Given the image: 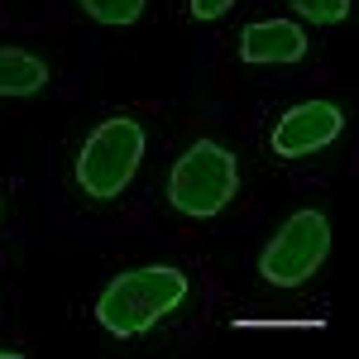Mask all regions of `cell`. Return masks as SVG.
I'll list each match as a JSON object with an SVG mask.
<instances>
[{"label": "cell", "mask_w": 359, "mask_h": 359, "mask_svg": "<svg viewBox=\"0 0 359 359\" xmlns=\"http://www.w3.org/2000/svg\"><path fill=\"white\" fill-rule=\"evenodd\" d=\"M0 359H20V350H0Z\"/></svg>", "instance_id": "8fae6325"}, {"label": "cell", "mask_w": 359, "mask_h": 359, "mask_svg": "<svg viewBox=\"0 0 359 359\" xmlns=\"http://www.w3.org/2000/svg\"><path fill=\"white\" fill-rule=\"evenodd\" d=\"M144 163V125L135 115H106L77 149V187L91 201H115Z\"/></svg>", "instance_id": "3957f363"}, {"label": "cell", "mask_w": 359, "mask_h": 359, "mask_svg": "<svg viewBox=\"0 0 359 359\" xmlns=\"http://www.w3.org/2000/svg\"><path fill=\"white\" fill-rule=\"evenodd\" d=\"M235 0H192V20H201V25H211V20H221L225 10H230Z\"/></svg>", "instance_id": "30bf717a"}, {"label": "cell", "mask_w": 359, "mask_h": 359, "mask_svg": "<svg viewBox=\"0 0 359 359\" xmlns=\"http://www.w3.org/2000/svg\"><path fill=\"white\" fill-rule=\"evenodd\" d=\"M77 5H82L96 25L125 29V25H135L139 15H144V5H149V0H77Z\"/></svg>", "instance_id": "ba28073f"}, {"label": "cell", "mask_w": 359, "mask_h": 359, "mask_svg": "<svg viewBox=\"0 0 359 359\" xmlns=\"http://www.w3.org/2000/svg\"><path fill=\"white\" fill-rule=\"evenodd\" d=\"M331 254V221L326 211H292L287 221L278 225V235L264 245L259 254V273L273 287H302L306 278L316 273Z\"/></svg>", "instance_id": "277c9868"}, {"label": "cell", "mask_w": 359, "mask_h": 359, "mask_svg": "<svg viewBox=\"0 0 359 359\" xmlns=\"http://www.w3.org/2000/svg\"><path fill=\"white\" fill-rule=\"evenodd\" d=\"M287 5L316 29H331V25H345L350 20V0H287Z\"/></svg>", "instance_id": "9c48e42d"}, {"label": "cell", "mask_w": 359, "mask_h": 359, "mask_svg": "<svg viewBox=\"0 0 359 359\" xmlns=\"http://www.w3.org/2000/svg\"><path fill=\"white\" fill-rule=\"evenodd\" d=\"M0 216H5V201H0Z\"/></svg>", "instance_id": "7c38bea8"}, {"label": "cell", "mask_w": 359, "mask_h": 359, "mask_svg": "<svg viewBox=\"0 0 359 359\" xmlns=\"http://www.w3.org/2000/svg\"><path fill=\"white\" fill-rule=\"evenodd\" d=\"M192 297V283L182 269L172 264H144V269H125L115 273L101 297H96V321L101 331H111L115 340H135V335L154 331L163 316H172L177 306Z\"/></svg>", "instance_id": "6da1fadb"}, {"label": "cell", "mask_w": 359, "mask_h": 359, "mask_svg": "<svg viewBox=\"0 0 359 359\" xmlns=\"http://www.w3.org/2000/svg\"><path fill=\"white\" fill-rule=\"evenodd\" d=\"M340 135H345V111L335 101H302V106H292L273 125L269 149H273L278 158L292 163V158H311V154L331 149Z\"/></svg>", "instance_id": "5b68a950"}, {"label": "cell", "mask_w": 359, "mask_h": 359, "mask_svg": "<svg viewBox=\"0 0 359 359\" xmlns=\"http://www.w3.org/2000/svg\"><path fill=\"white\" fill-rule=\"evenodd\" d=\"M48 62L39 53H29V48H15V43H5L0 48V96H39L43 86H48Z\"/></svg>", "instance_id": "52a82bcc"}, {"label": "cell", "mask_w": 359, "mask_h": 359, "mask_svg": "<svg viewBox=\"0 0 359 359\" xmlns=\"http://www.w3.org/2000/svg\"><path fill=\"white\" fill-rule=\"evenodd\" d=\"M306 57V29L297 20H254L240 29V62L249 67H292Z\"/></svg>", "instance_id": "8992f818"}, {"label": "cell", "mask_w": 359, "mask_h": 359, "mask_svg": "<svg viewBox=\"0 0 359 359\" xmlns=\"http://www.w3.org/2000/svg\"><path fill=\"white\" fill-rule=\"evenodd\" d=\"M240 192V158L221 139H192L168 172V201L172 211L192 221H216Z\"/></svg>", "instance_id": "7a4b0ae2"}]
</instances>
